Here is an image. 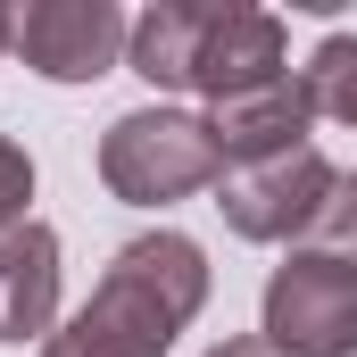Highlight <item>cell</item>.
I'll list each match as a JSON object with an SVG mask.
<instances>
[{
    "label": "cell",
    "mask_w": 357,
    "mask_h": 357,
    "mask_svg": "<svg viewBox=\"0 0 357 357\" xmlns=\"http://www.w3.org/2000/svg\"><path fill=\"white\" fill-rule=\"evenodd\" d=\"M199 307H208V250L191 233H142L108 258L91 299L42 341V357H167Z\"/></svg>",
    "instance_id": "1"
},
{
    "label": "cell",
    "mask_w": 357,
    "mask_h": 357,
    "mask_svg": "<svg viewBox=\"0 0 357 357\" xmlns=\"http://www.w3.org/2000/svg\"><path fill=\"white\" fill-rule=\"evenodd\" d=\"M216 175H225L216 133H208V116H191V108L150 100V108H125V116L100 133V183H108L125 208H175L191 191H216Z\"/></svg>",
    "instance_id": "2"
},
{
    "label": "cell",
    "mask_w": 357,
    "mask_h": 357,
    "mask_svg": "<svg viewBox=\"0 0 357 357\" xmlns=\"http://www.w3.org/2000/svg\"><path fill=\"white\" fill-rule=\"evenodd\" d=\"M258 341L282 357H357V266L291 250L266 274V307H258Z\"/></svg>",
    "instance_id": "3"
},
{
    "label": "cell",
    "mask_w": 357,
    "mask_h": 357,
    "mask_svg": "<svg viewBox=\"0 0 357 357\" xmlns=\"http://www.w3.org/2000/svg\"><path fill=\"white\" fill-rule=\"evenodd\" d=\"M333 158L307 142V150H282V158H250V167H225L216 175V208L241 241H307L324 199H333Z\"/></svg>",
    "instance_id": "4"
},
{
    "label": "cell",
    "mask_w": 357,
    "mask_h": 357,
    "mask_svg": "<svg viewBox=\"0 0 357 357\" xmlns=\"http://www.w3.org/2000/svg\"><path fill=\"white\" fill-rule=\"evenodd\" d=\"M133 42V17L116 0H25L8 8V50L42 84H100Z\"/></svg>",
    "instance_id": "5"
},
{
    "label": "cell",
    "mask_w": 357,
    "mask_h": 357,
    "mask_svg": "<svg viewBox=\"0 0 357 357\" xmlns=\"http://www.w3.org/2000/svg\"><path fill=\"white\" fill-rule=\"evenodd\" d=\"M282 75H291V33H282V17H274V8H241V0H216L191 91L216 108V100L266 91V84H282Z\"/></svg>",
    "instance_id": "6"
},
{
    "label": "cell",
    "mask_w": 357,
    "mask_h": 357,
    "mask_svg": "<svg viewBox=\"0 0 357 357\" xmlns=\"http://www.w3.org/2000/svg\"><path fill=\"white\" fill-rule=\"evenodd\" d=\"M208 133H216V158H225V167L307 150V133H316V91H307V75H282V84H266V91L216 100V108H208Z\"/></svg>",
    "instance_id": "7"
},
{
    "label": "cell",
    "mask_w": 357,
    "mask_h": 357,
    "mask_svg": "<svg viewBox=\"0 0 357 357\" xmlns=\"http://www.w3.org/2000/svg\"><path fill=\"white\" fill-rule=\"evenodd\" d=\"M59 324V233L50 225H17L0 233V341H50Z\"/></svg>",
    "instance_id": "8"
},
{
    "label": "cell",
    "mask_w": 357,
    "mask_h": 357,
    "mask_svg": "<svg viewBox=\"0 0 357 357\" xmlns=\"http://www.w3.org/2000/svg\"><path fill=\"white\" fill-rule=\"evenodd\" d=\"M208 17L216 0H150L133 17V42H125V67L158 91H191L199 75V42H208Z\"/></svg>",
    "instance_id": "9"
},
{
    "label": "cell",
    "mask_w": 357,
    "mask_h": 357,
    "mask_svg": "<svg viewBox=\"0 0 357 357\" xmlns=\"http://www.w3.org/2000/svg\"><path fill=\"white\" fill-rule=\"evenodd\" d=\"M299 75H307V91H316V116H333V125L357 133V33H324Z\"/></svg>",
    "instance_id": "10"
},
{
    "label": "cell",
    "mask_w": 357,
    "mask_h": 357,
    "mask_svg": "<svg viewBox=\"0 0 357 357\" xmlns=\"http://www.w3.org/2000/svg\"><path fill=\"white\" fill-rule=\"evenodd\" d=\"M307 250H316V258H341V266H357V175H349V167L333 175V199H324V216H316Z\"/></svg>",
    "instance_id": "11"
},
{
    "label": "cell",
    "mask_w": 357,
    "mask_h": 357,
    "mask_svg": "<svg viewBox=\"0 0 357 357\" xmlns=\"http://www.w3.org/2000/svg\"><path fill=\"white\" fill-rule=\"evenodd\" d=\"M25 199H33V158L0 133V233H17V225H33L25 216Z\"/></svg>",
    "instance_id": "12"
},
{
    "label": "cell",
    "mask_w": 357,
    "mask_h": 357,
    "mask_svg": "<svg viewBox=\"0 0 357 357\" xmlns=\"http://www.w3.org/2000/svg\"><path fill=\"white\" fill-rule=\"evenodd\" d=\"M208 357H282V349H266L258 333H233V341H216V349H208Z\"/></svg>",
    "instance_id": "13"
},
{
    "label": "cell",
    "mask_w": 357,
    "mask_h": 357,
    "mask_svg": "<svg viewBox=\"0 0 357 357\" xmlns=\"http://www.w3.org/2000/svg\"><path fill=\"white\" fill-rule=\"evenodd\" d=\"M0 59H8V8H0Z\"/></svg>",
    "instance_id": "14"
}]
</instances>
